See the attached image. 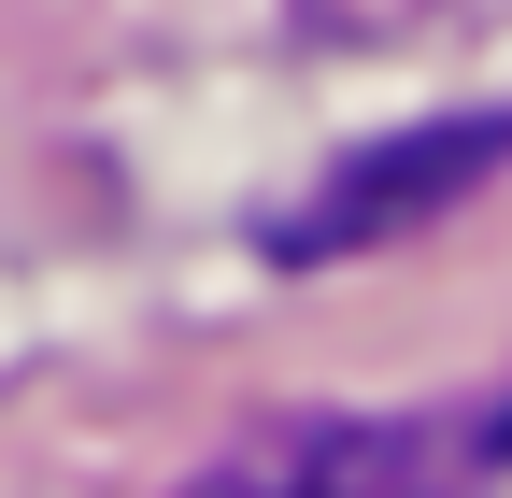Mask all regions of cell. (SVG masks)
I'll return each instance as SVG.
<instances>
[{"mask_svg": "<svg viewBox=\"0 0 512 498\" xmlns=\"http://www.w3.org/2000/svg\"><path fill=\"white\" fill-rule=\"evenodd\" d=\"M185 498H512V399L470 413H299Z\"/></svg>", "mask_w": 512, "mask_h": 498, "instance_id": "6da1fadb", "label": "cell"}, {"mask_svg": "<svg viewBox=\"0 0 512 498\" xmlns=\"http://www.w3.org/2000/svg\"><path fill=\"white\" fill-rule=\"evenodd\" d=\"M484 171H512V114H441V129H399V143L342 157L299 214H271V257H285V271L370 257V242H399V228H427V214H456Z\"/></svg>", "mask_w": 512, "mask_h": 498, "instance_id": "7a4b0ae2", "label": "cell"}]
</instances>
